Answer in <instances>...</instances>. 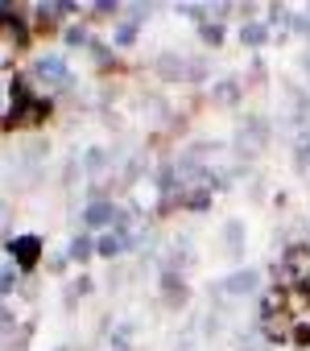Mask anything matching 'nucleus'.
I'll use <instances>...</instances> for the list:
<instances>
[{"label":"nucleus","instance_id":"f257e3e1","mask_svg":"<svg viewBox=\"0 0 310 351\" xmlns=\"http://www.w3.org/2000/svg\"><path fill=\"white\" fill-rule=\"evenodd\" d=\"M83 223L87 228H124V211L112 203V199H91L87 207H83Z\"/></svg>","mask_w":310,"mask_h":351},{"label":"nucleus","instance_id":"f03ea898","mask_svg":"<svg viewBox=\"0 0 310 351\" xmlns=\"http://www.w3.org/2000/svg\"><path fill=\"white\" fill-rule=\"evenodd\" d=\"M34 79L46 83V87H71V71H67V58L58 54H42L34 62Z\"/></svg>","mask_w":310,"mask_h":351},{"label":"nucleus","instance_id":"7ed1b4c3","mask_svg":"<svg viewBox=\"0 0 310 351\" xmlns=\"http://www.w3.org/2000/svg\"><path fill=\"white\" fill-rule=\"evenodd\" d=\"M9 252H13V265L17 269H38V261H42V236H13L9 240Z\"/></svg>","mask_w":310,"mask_h":351},{"label":"nucleus","instance_id":"20e7f679","mask_svg":"<svg viewBox=\"0 0 310 351\" xmlns=\"http://www.w3.org/2000/svg\"><path fill=\"white\" fill-rule=\"evenodd\" d=\"M219 289H224L228 298H252V293L261 289V273H257V269H236V273H228V277L219 281Z\"/></svg>","mask_w":310,"mask_h":351},{"label":"nucleus","instance_id":"39448f33","mask_svg":"<svg viewBox=\"0 0 310 351\" xmlns=\"http://www.w3.org/2000/svg\"><path fill=\"white\" fill-rule=\"evenodd\" d=\"M162 298H166V306H187L191 302V289L174 269H162Z\"/></svg>","mask_w":310,"mask_h":351},{"label":"nucleus","instance_id":"423d86ee","mask_svg":"<svg viewBox=\"0 0 310 351\" xmlns=\"http://www.w3.org/2000/svg\"><path fill=\"white\" fill-rule=\"evenodd\" d=\"M158 66H162V75H166V79H199V71H195L199 62H187L182 54H162V58H158Z\"/></svg>","mask_w":310,"mask_h":351},{"label":"nucleus","instance_id":"0eeeda50","mask_svg":"<svg viewBox=\"0 0 310 351\" xmlns=\"http://www.w3.org/2000/svg\"><path fill=\"white\" fill-rule=\"evenodd\" d=\"M0 29H5V38H9L13 46H25V42H29V25H25L21 17H9V9H0Z\"/></svg>","mask_w":310,"mask_h":351},{"label":"nucleus","instance_id":"6e6552de","mask_svg":"<svg viewBox=\"0 0 310 351\" xmlns=\"http://www.w3.org/2000/svg\"><path fill=\"white\" fill-rule=\"evenodd\" d=\"M95 256V240H91V232H79L75 240H71V261H79V265H87Z\"/></svg>","mask_w":310,"mask_h":351},{"label":"nucleus","instance_id":"1a4fd4ad","mask_svg":"<svg viewBox=\"0 0 310 351\" xmlns=\"http://www.w3.org/2000/svg\"><path fill=\"white\" fill-rule=\"evenodd\" d=\"M224 244H228L232 256L244 252V223H240V219H228V228H224Z\"/></svg>","mask_w":310,"mask_h":351},{"label":"nucleus","instance_id":"9d476101","mask_svg":"<svg viewBox=\"0 0 310 351\" xmlns=\"http://www.w3.org/2000/svg\"><path fill=\"white\" fill-rule=\"evenodd\" d=\"M240 42H244V46H265V42H269V25H261V21H248V25L240 29Z\"/></svg>","mask_w":310,"mask_h":351},{"label":"nucleus","instance_id":"9b49d317","mask_svg":"<svg viewBox=\"0 0 310 351\" xmlns=\"http://www.w3.org/2000/svg\"><path fill=\"white\" fill-rule=\"evenodd\" d=\"M211 95H215L224 108H232V104L240 99V83H236V79H224V83H215V87H211Z\"/></svg>","mask_w":310,"mask_h":351},{"label":"nucleus","instance_id":"f8f14e48","mask_svg":"<svg viewBox=\"0 0 310 351\" xmlns=\"http://www.w3.org/2000/svg\"><path fill=\"white\" fill-rule=\"evenodd\" d=\"M13 289H17V269L5 265V269H0V298H9Z\"/></svg>","mask_w":310,"mask_h":351},{"label":"nucleus","instance_id":"ddd939ff","mask_svg":"<svg viewBox=\"0 0 310 351\" xmlns=\"http://www.w3.org/2000/svg\"><path fill=\"white\" fill-rule=\"evenodd\" d=\"M199 34H203V42H207V46H219V42H224V25H219V21H203V29H199Z\"/></svg>","mask_w":310,"mask_h":351},{"label":"nucleus","instance_id":"4468645a","mask_svg":"<svg viewBox=\"0 0 310 351\" xmlns=\"http://www.w3.org/2000/svg\"><path fill=\"white\" fill-rule=\"evenodd\" d=\"M104 161H108V153H104V149H87L83 169H87V173H99V169H104Z\"/></svg>","mask_w":310,"mask_h":351},{"label":"nucleus","instance_id":"2eb2a0df","mask_svg":"<svg viewBox=\"0 0 310 351\" xmlns=\"http://www.w3.org/2000/svg\"><path fill=\"white\" fill-rule=\"evenodd\" d=\"M182 207H191V211H207V207H211V195H207V191H191V195L182 199Z\"/></svg>","mask_w":310,"mask_h":351},{"label":"nucleus","instance_id":"dca6fc26","mask_svg":"<svg viewBox=\"0 0 310 351\" xmlns=\"http://www.w3.org/2000/svg\"><path fill=\"white\" fill-rule=\"evenodd\" d=\"M67 46H91V38H87V29H67Z\"/></svg>","mask_w":310,"mask_h":351},{"label":"nucleus","instance_id":"f3484780","mask_svg":"<svg viewBox=\"0 0 310 351\" xmlns=\"http://www.w3.org/2000/svg\"><path fill=\"white\" fill-rule=\"evenodd\" d=\"M136 42V25H120L116 29V46H132Z\"/></svg>","mask_w":310,"mask_h":351},{"label":"nucleus","instance_id":"a211bd4d","mask_svg":"<svg viewBox=\"0 0 310 351\" xmlns=\"http://www.w3.org/2000/svg\"><path fill=\"white\" fill-rule=\"evenodd\" d=\"M9 219H13V207H9V203H0V232H5Z\"/></svg>","mask_w":310,"mask_h":351},{"label":"nucleus","instance_id":"6ab92c4d","mask_svg":"<svg viewBox=\"0 0 310 351\" xmlns=\"http://www.w3.org/2000/svg\"><path fill=\"white\" fill-rule=\"evenodd\" d=\"M298 343H310V326H298V335H294Z\"/></svg>","mask_w":310,"mask_h":351},{"label":"nucleus","instance_id":"aec40b11","mask_svg":"<svg viewBox=\"0 0 310 351\" xmlns=\"http://www.w3.org/2000/svg\"><path fill=\"white\" fill-rule=\"evenodd\" d=\"M306 75H310V58H306Z\"/></svg>","mask_w":310,"mask_h":351},{"label":"nucleus","instance_id":"412c9836","mask_svg":"<svg viewBox=\"0 0 310 351\" xmlns=\"http://www.w3.org/2000/svg\"><path fill=\"white\" fill-rule=\"evenodd\" d=\"M58 351H71V347H58Z\"/></svg>","mask_w":310,"mask_h":351}]
</instances>
